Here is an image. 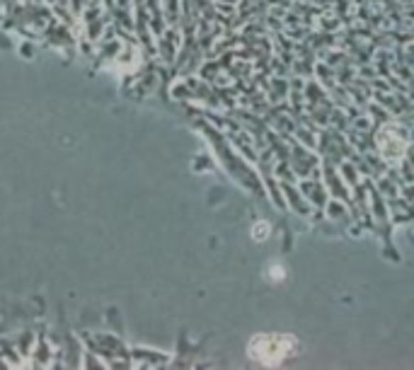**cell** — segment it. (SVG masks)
I'll return each mask as SVG.
<instances>
[{
    "instance_id": "6da1fadb",
    "label": "cell",
    "mask_w": 414,
    "mask_h": 370,
    "mask_svg": "<svg viewBox=\"0 0 414 370\" xmlns=\"http://www.w3.org/2000/svg\"><path fill=\"white\" fill-rule=\"evenodd\" d=\"M296 339L289 334H259L249 341V356L262 363H279L284 356H291Z\"/></svg>"
}]
</instances>
